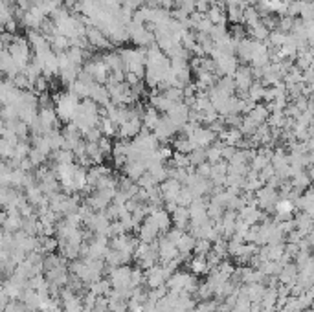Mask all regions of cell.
I'll use <instances>...</instances> for the list:
<instances>
[{"label":"cell","mask_w":314,"mask_h":312,"mask_svg":"<svg viewBox=\"0 0 314 312\" xmlns=\"http://www.w3.org/2000/svg\"><path fill=\"white\" fill-rule=\"evenodd\" d=\"M8 51L20 72H22L28 66V63L32 61V46H30L28 39H24V37H13V41L8 44Z\"/></svg>","instance_id":"1"},{"label":"cell","mask_w":314,"mask_h":312,"mask_svg":"<svg viewBox=\"0 0 314 312\" xmlns=\"http://www.w3.org/2000/svg\"><path fill=\"white\" fill-rule=\"evenodd\" d=\"M79 101L81 99L74 96L72 92L59 94V96L55 97V103H54V110H55V114H57V118H59L61 121L70 123L74 118V112H76V109H78V105H79Z\"/></svg>","instance_id":"2"},{"label":"cell","mask_w":314,"mask_h":312,"mask_svg":"<svg viewBox=\"0 0 314 312\" xmlns=\"http://www.w3.org/2000/svg\"><path fill=\"white\" fill-rule=\"evenodd\" d=\"M254 198L257 202V206H261L263 210H274L276 202L279 200V193L278 189L270 188V186H261L257 191L254 193Z\"/></svg>","instance_id":"3"},{"label":"cell","mask_w":314,"mask_h":312,"mask_svg":"<svg viewBox=\"0 0 314 312\" xmlns=\"http://www.w3.org/2000/svg\"><path fill=\"white\" fill-rule=\"evenodd\" d=\"M177 133H178V127L167 118V116H160L158 123L153 128V134L156 136L158 142H167V140H171L173 136H177Z\"/></svg>","instance_id":"4"},{"label":"cell","mask_w":314,"mask_h":312,"mask_svg":"<svg viewBox=\"0 0 314 312\" xmlns=\"http://www.w3.org/2000/svg\"><path fill=\"white\" fill-rule=\"evenodd\" d=\"M158 233H160L158 226H156L155 222H153V219L147 215L146 219L140 222V228H138V241H140V243L151 244V243H155L156 241Z\"/></svg>","instance_id":"5"},{"label":"cell","mask_w":314,"mask_h":312,"mask_svg":"<svg viewBox=\"0 0 314 312\" xmlns=\"http://www.w3.org/2000/svg\"><path fill=\"white\" fill-rule=\"evenodd\" d=\"M233 85H235V90L239 92H246L250 88V85L254 83V75H252V68L250 66H239L235 70V73L232 75Z\"/></svg>","instance_id":"6"},{"label":"cell","mask_w":314,"mask_h":312,"mask_svg":"<svg viewBox=\"0 0 314 312\" xmlns=\"http://www.w3.org/2000/svg\"><path fill=\"white\" fill-rule=\"evenodd\" d=\"M165 116H167V118L171 119L178 128H180L184 123H187V119H189V107H187L184 101L175 103V105L165 112Z\"/></svg>","instance_id":"7"},{"label":"cell","mask_w":314,"mask_h":312,"mask_svg":"<svg viewBox=\"0 0 314 312\" xmlns=\"http://www.w3.org/2000/svg\"><path fill=\"white\" fill-rule=\"evenodd\" d=\"M44 18H46V15L42 13L37 6H30V8L22 13L20 22H22L26 28H30V30H39V26L44 22Z\"/></svg>","instance_id":"8"},{"label":"cell","mask_w":314,"mask_h":312,"mask_svg":"<svg viewBox=\"0 0 314 312\" xmlns=\"http://www.w3.org/2000/svg\"><path fill=\"white\" fill-rule=\"evenodd\" d=\"M141 131V121L140 118H131L127 121H123L122 125L118 127V134L119 140H132V138H136L138 133Z\"/></svg>","instance_id":"9"},{"label":"cell","mask_w":314,"mask_h":312,"mask_svg":"<svg viewBox=\"0 0 314 312\" xmlns=\"http://www.w3.org/2000/svg\"><path fill=\"white\" fill-rule=\"evenodd\" d=\"M180 189H182V184L175 178H165L164 182H160V186H158V191L164 200H177Z\"/></svg>","instance_id":"10"},{"label":"cell","mask_w":314,"mask_h":312,"mask_svg":"<svg viewBox=\"0 0 314 312\" xmlns=\"http://www.w3.org/2000/svg\"><path fill=\"white\" fill-rule=\"evenodd\" d=\"M156 250H158V259L162 263H167L175 257H178V250H177V244L171 243L169 239H160L158 244H156Z\"/></svg>","instance_id":"11"},{"label":"cell","mask_w":314,"mask_h":312,"mask_svg":"<svg viewBox=\"0 0 314 312\" xmlns=\"http://www.w3.org/2000/svg\"><path fill=\"white\" fill-rule=\"evenodd\" d=\"M18 72H20V70H18V66L15 64V61L11 59L8 48L0 51V73H6V77L8 79H13Z\"/></svg>","instance_id":"12"},{"label":"cell","mask_w":314,"mask_h":312,"mask_svg":"<svg viewBox=\"0 0 314 312\" xmlns=\"http://www.w3.org/2000/svg\"><path fill=\"white\" fill-rule=\"evenodd\" d=\"M88 99H92L96 103L98 107H105L110 103V96H109V90L105 85L101 83H94L90 87V94H88Z\"/></svg>","instance_id":"13"},{"label":"cell","mask_w":314,"mask_h":312,"mask_svg":"<svg viewBox=\"0 0 314 312\" xmlns=\"http://www.w3.org/2000/svg\"><path fill=\"white\" fill-rule=\"evenodd\" d=\"M146 171H147L146 164L140 162V160H127L125 162V165H123V174H125L127 178L134 180V182H136V180L140 178Z\"/></svg>","instance_id":"14"},{"label":"cell","mask_w":314,"mask_h":312,"mask_svg":"<svg viewBox=\"0 0 314 312\" xmlns=\"http://www.w3.org/2000/svg\"><path fill=\"white\" fill-rule=\"evenodd\" d=\"M171 222L177 226L178 229H186L189 224V211L184 206H177V210L171 213Z\"/></svg>","instance_id":"15"},{"label":"cell","mask_w":314,"mask_h":312,"mask_svg":"<svg viewBox=\"0 0 314 312\" xmlns=\"http://www.w3.org/2000/svg\"><path fill=\"white\" fill-rule=\"evenodd\" d=\"M158 119H160V112H156L155 109H146L140 118L141 128H146V131H151V133H153V128L156 127Z\"/></svg>","instance_id":"16"},{"label":"cell","mask_w":314,"mask_h":312,"mask_svg":"<svg viewBox=\"0 0 314 312\" xmlns=\"http://www.w3.org/2000/svg\"><path fill=\"white\" fill-rule=\"evenodd\" d=\"M195 237H191L189 233H186L184 231L182 235H180V239L177 241V250L178 253H182V255H187V253L193 252V248H195Z\"/></svg>","instance_id":"17"},{"label":"cell","mask_w":314,"mask_h":312,"mask_svg":"<svg viewBox=\"0 0 314 312\" xmlns=\"http://www.w3.org/2000/svg\"><path fill=\"white\" fill-rule=\"evenodd\" d=\"M98 128H100L101 136H105V138H114L116 134H118V125L114 123L112 119L105 118V116H101V118H100Z\"/></svg>","instance_id":"18"},{"label":"cell","mask_w":314,"mask_h":312,"mask_svg":"<svg viewBox=\"0 0 314 312\" xmlns=\"http://www.w3.org/2000/svg\"><path fill=\"white\" fill-rule=\"evenodd\" d=\"M264 85L261 81H254L250 85V88L246 90V97L252 101V103H259V101H263L264 97Z\"/></svg>","instance_id":"19"},{"label":"cell","mask_w":314,"mask_h":312,"mask_svg":"<svg viewBox=\"0 0 314 312\" xmlns=\"http://www.w3.org/2000/svg\"><path fill=\"white\" fill-rule=\"evenodd\" d=\"M259 20H261V17H259V13H257V9H255L254 6H246L245 11H243V24L252 28L259 22Z\"/></svg>","instance_id":"20"},{"label":"cell","mask_w":314,"mask_h":312,"mask_svg":"<svg viewBox=\"0 0 314 312\" xmlns=\"http://www.w3.org/2000/svg\"><path fill=\"white\" fill-rule=\"evenodd\" d=\"M189 268H191V274H197V275L206 274V272L209 270V268H208V261H206V257H202V255H195V257H193L191 263H189Z\"/></svg>","instance_id":"21"},{"label":"cell","mask_w":314,"mask_h":312,"mask_svg":"<svg viewBox=\"0 0 314 312\" xmlns=\"http://www.w3.org/2000/svg\"><path fill=\"white\" fill-rule=\"evenodd\" d=\"M173 149H175V152L189 154V152L193 151V145H191V142H189L186 136H177L173 140Z\"/></svg>","instance_id":"22"},{"label":"cell","mask_w":314,"mask_h":312,"mask_svg":"<svg viewBox=\"0 0 314 312\" xmlns=\"http://www.w3.org/2000/svg\"><path fill=\"white\" fill-rule=\"evenodd\" d=\"M243 11H245L243 6H228L226 18L233 24H243Z\"/></svg>","instance_id":"23"},{"label":"cell","mask_w":314,"mask_h":312,"mask_svg":"<svg viewBox=\"0 0 314 312\" xmlns=\"http://www.w3.org/2000/svg\"><path fill=\"white\" fill-rule=\"evenodd\" d=\"M187 160H189V165L191 167H197L206 162V149H193L189 154H187Z\"/></svg>","instance_id":"24"},{"label":"cell","mask_w":314,"mask_h":312,"mask_svg":"<svg viewBox=\"0 0 314 312\" xmlns=\"http://www.w3.org/2000/svg\"><path fill=\"white\" fill-rule=\"evenodd\" d=\"M13 149H15V143L8 142L4 138H0V160H9V158H13Z\"/></svg>","instance_id":"25"},{"label":"cell","mask_w":314,"mask_h":312,"mask_svg":"<svg viewBox=\"0 0 314 312\" xmlns=\"http://www.w3.org/2000/svg\"><path fill=\"white\" fill-rule=\"evenodd\" d=\"M209 250H211V243H209V241H206V239H197V241H195V248H193L195 255L206 257L209 253Z\"/></svg>","instance_id":"26"},{"label":"cell","mask_w":314,"mask_h":312,"mask_svg":"<svg viewBox=\"0 0 314 312\" xmlns=\"http://www.w3.org/2000/svg\"><path fill=\"white\" fill-rule=\"evenodd\" d=\"M173 2H175V8H178V6H180V4H182V2H184V0H173Z\"/></svg>","instance_id":"27"},{"label":"cell","mask_w":314,"mask_h":312,"mask_svg":"<svg viewBox=\"0 0 314 312\" xmlns=\"http://www.w3.org/2000/svg\"><path fill=\"white\" fill-rule=\"evenodd\" d=\"M2 128H4V119L0 118V131H2Z\"/></svg>","instance_id":"28"}]
</instances>
